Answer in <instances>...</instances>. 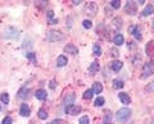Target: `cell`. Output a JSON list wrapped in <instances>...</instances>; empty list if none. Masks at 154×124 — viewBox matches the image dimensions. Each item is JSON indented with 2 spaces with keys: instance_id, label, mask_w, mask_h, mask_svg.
I'll return each instance as SVG.
<instances>
[{
  "instance_id": "obj_1",
  "label": "cell",
  "mask_w": 154,
  "mask_h": 124,
  "mask_svg": "<svg viewBox=\"0 0 154 124\" xmlns=\"http://www.w3.org/2000/svg\"><path fill=\"white\" fill-rule=\"evenodd\" d=\"M131 117V110L127 109V107H122V109H119L117 111V114H116V118H117L118 122H127Z\"/></svg>"
},
{
  "instance_id": "obj_2",
  "label": "cell",
  "mask_w": 154,
  "mask_h": 124,
  "mask_svg": "<svg viewBox=\"0 0 154 124\" xmlns=\"http://www.w3.org/2000/svg\"><path fill=\"white\" fill-rule=\"evenodd\" d=\"M64 38V35L60 32V31H50V32L46 35V40L49 42H57V41H62Z\"/></svg>"
},
{
  "instance_id": "obj_3",
  "label": "cell",
  "mask_w": 154,
  "mask_h": 124,
  "mask_svg": "<svg viewBox=\"0 0 154 124\" xmlns=\"http://www.w3.org/2000/svg\"><path fill=\"white\" fill-rule=\"evenodd\" d=\"M4 36L8 38H17L19 36V31L14 27H7L5 31H4Z\"/></svg>"
},
{
  "instance_id": "obj_4",
  "label": "cell",
  "mask_w": 154,
  "mask_h": 124,
  "mask_svg": "<svg viewBox=\"0 0 154 124\" xmlns=\"http://www.w3.org/2000/svg\"><path fill=\"white\" fill-rule=\"evenodd\" d=\"M81 106L78 105H68V106H65V113H67L68 115H77V114H80L81 113Z\"/></svg>"
},
{
  "instance_id": "obj_5",
  "label": "cell",
  "mask_w": 154,
  "mask_h": 124,
  "mask_svg": "<svg viewBox=\"0 0 154 124\" xmlns=\"http://www.w3.org/2000/svg\"><path fill=\"white\" fill-rule=\"evenodd\" d=\"M85 12H86V14H89L90 17H94L95 13L98 12V6H96V4L95 3H89L86 8H85Z\"/></svg>"
},
{
  "instance_id": "obj_6",
  "label": "cell",
  "mask_w": 154,
  "mask_h": 124,
  "mask_svg": "<svg viewBox=\"0 0 154 124\" xmlns=\"http://www.w3.org/2000/svg\"><path fill=\"white\" fill-rule=\"evenodd\" d=\"M125 10L127 12V14L134 15L135 13H136V1H127Z\"/></svg>"
},
{
  "instance_id": "obj_7",
  "label": "cell",
  "mask_w": 154,
  "mask_h": 124,
  "mask_svg": "<svg viewBox=\"0 0 154 124\" xmlns=\"http://www.w3.org/2000/svg\"><path fill=\"white\" fill-rule=\"evenodd\" d=\"M152 73H153V63H146L144 65V68H142V78L150 76Z\"/></svg>"
},
{
  "instance_id": "obj_8",
  "label": "cell",
  "mask_w": 154,
  "mask_h": 124,
  "mask_svg": "<svg viewBox=\"0 0 154 124\" xmlns=\"http://www.w3.org/2000/svg\"><path fill=\"white\" fill-rule=\"evenodd\" d=\"M64 53L72 54V55H76V54H78V49H77L73 44H68V45L64 46Z\"/></svg>"
},
{
  "instance_id": "obj_9",
  "label": "cell",
  "mask_w": 154,
  "mask_h": 124,
  "mask_svg": "<svg viewBox=\"0 0 154 124\" xmlns=\"http://www.w3.org/2000/svg\"><path fill=\"white\" fill-rule=\"evenodd\" d=\"M146 54H148L149 58L154 59V41L148 42V45H146Z\"/></svg>"
},
{
  "instance_id": "obj_10",
  "label": "cell",
  "mask_w": 154,
  "mask_h": 124,
  "mask_svg": "<svg viewBox=\"0 0 154 124\" xmlns=\"http://www.w3.org/2000/svg\"><path fill=\"white\" fill-rule=\"evenodd\" d=\"M19 114L22 115V117H28V115L31 114V109L28 105H26V104H23V105H21V109H19Z\"/></svg>"
},
{
  "instance_id": "obj_11",
  "label": "cell",
  "mask_w": 154,
  "mask_h": 124,
  "mask_svg": "<svg viewBox=\"0 0 154 124\" xmlns=\"http://www.w3.org/2000/svg\"><path fill=\"white\" fill-rule=\"evenodd\" d=\"M118 97L119 100L122 101V104H125V105H129V104L131 102V99H130V96L125 94V92H121V94H118Z\"/></svg>"
},
{
  "instance_id": "obj_12",
  "label": "cell",
  "mask_w": 154,
  "mask_h": 124,
  "mask_svg": "<svg viewBox=\"0 0 154 124\" xmlns=\"http://www.w3.org/2000/svg\"><path fill=\"white\" fill-rule=\"evenodd\" d=\"M122 65H123V64H122V61H119V60H114L113 63L110 64V68L113 69L114 72H118V71H121V69H122Z\"/></svg>"
},
{
  "instance_id": "obj_13",
  "label": "cell",
  "mask_w": 154,
  "mask_h": 124,
  "mask_svg": "<svg viewBox=\"0 0 154 124\" xmlns=\"http://www.w3.org/2000/svg\"><path fill=\"white\" fill-rule=\"evenodd\" d=\"M75 99H76V96H75V94H69V95H67L64 97V105L67 106V105H72V102L75 101Z\"/></svg>"
},
{
  "instance_id": "obj_14",
  "label": "cell",
  "mask_w": 154,
  "mask_h": 124,
  "mask_svg": "<svg viewBox=\"0 0 154 124\" xmlns=\"http://www.w3.org/2000/svg\"><path fill=\"white\" fill-rule=\"evenodd\" d=\"M123 41H125V40H123V36H122L121 33L116 35L114 38H113V42H114V45H116V46H121V45L123 44Z\"/></svg>"
},
{
  "instance_id": "obj_15",
  "label": "cell",
  "mask_w": 154,
  "mask_h": 124,
  "mask_svg": "<svg viewBox=\"0 0 154 124\" xmlns=\"http://www.w3.org/2000/svg\"><path fill=\"white\" fill-rule=\"evenodd\" d=\"M103 91V84L99 83V82H95L92 84V92L94 94H100V92Z\"/></svg>"
},
{
  "instance_id": "obj_16",
  "label": "cell",
  "mask_w": 154,
  "mask_h": 124,
  "mask_svg": "<svg viewBox=\"0 0 154 124\" xmlns=\"http://www.w3.org/2000/svg\"><path fill=\"white\" fill-rule=\"evenodd\" d=\"M153 13H154V6L153 5H146L145 9L142 10V15H144V17H148V15L153 14Z\"/></svg>"
},
{
  "instance_id": "obj_17",
  "label": "cell",
  "mask_w": 154,
  "mask_h": 124,
  "mask_svg": "<svg viewBox=\"0 0 154 124\" xmlns=\"http://www.w3.org/2000/svg\"><path fill=\"white\" fill-rule=\"evenodd\" d=\"M67 58H65L64 55H60V56H58V59H57V65L58 67H64L65 64H67Z\"/></svg>"
},
{
  "instance_id": "obj_18",
  "label": "cell",
  "mask_w": 154,
  "mask_h": 124,
  "mask_svg": "<svg viewBox=\"0 0 154 124\" xmlns=\"http://www.w3.org/2000/svg\"><path fill=\"white\" fill-rule=\"evenodd\" d=\"M28 92H30L28 88H26V87L21 88V90H19V92H18V97H19V99H26L27 96H28Z\"/></svg>"
},
{
  "instance_id": "obj_19",
  "label": "cell",
  "mask_w": 154,
  "mask_h": 124,
  "mask_svg": "<svg viewBox=\"0 0 154 124\" xmlns=\"http://www.w3.org/2000/svg\"><path fill=\"white\" fill-rule=\"evenodd\" d=\"M35 96H36V99H38V100H45L46 99V91L45 90H37Z\"/></svg>"
},
{
  "instance_id": "obj_20",
  "label": "cell",
  "mask_w": 154,
  "mask_h": 124,
  "mask_svg": "<svg viewBox=\"0 0 154 124\" xmlns=\"http://www.w3.org/2000/svg\"><path fill=\"white\" fill-rule=\"evenodd\" d=\"M112 83H113L114 90H121V88H123V82L122 81H119V79H114Z\"/></svg>"
},
{
  "instance_id": "obj_21",
  "label": "cell",
  "mask_w": 154,
  "mask_h": 124,
  "mask_svg": "<svg viewBox=\"0 0 154 124\" xmlns=\"http://www.w3.org/2000/svg\"><path fill=\"white\" fill-rule=\"evenodd\" d=\"M89 71H90L91 73L98 72V71H99V63H98V61H92L91 65L89 67Z\"/></svg>"
},
{
  "instance_id": "obj_22",
  "label": "cell",
  "mask_w": 154,
  "mask_h": 124,
  "mask_svg": "<svg viewBox=\"0 0 154 124\" xmlns=\"http://www.w3.org/2000/svg\"><path fill=\"white\" fill-rule=\"evenodd\" d=\"M0 100H1V102L3 104H9V95L7 94V92H4V94H1L0 95Z\"/></svg>"
},
{
  "instance_id": "obj_23",
  "label": "cell",
  "mask_w": 154,
  "mask_h": 124,
  "mask_svg": "<svg viewBox=\"0 0 154 124\" xmlns=\"http://www.w3.org/2000/svg\"><path fill=\"white\" fill-rule=\"evenodd\" d=\"M37 115H38V118H40V119H42V120H45V119L48 118V113H46L45 109H40V110H38Z\"/></svg>"
},
{
  "instance_id": "obj_24",
  "label": "cell",
  "mask_w": 154,
  "mask_h": 124,
  "mask_svg": "<svg viewBox=\"0 0 154 124\" xmlns=\"http://www.w3.org/2000/svg\"><path fill=\"white\" fill-rule=\"evenodd\" d=\"M113 25H114V27H118V28H121V27H122V18H121V17L113 18Z\"/></svg>"
},
{
  "instance_id": "obj_25",
  "label": "cell",
  "mask_w": 154,
  "mask_h": 124,
  "mask_svg": "<svg viewBox=\"0 0 154 124\" xmlns=\"http://www.w3.org/2000/svg\"><path fill=\"white\" fill-rule=\"evenodd\" d=\"M92 95H94V92H92V90H86L84 92V99L86 100H90L92 97Z\"/></svg>"
},
{
  "instance_id": "obj_26",
  "label": "cell",
  "mask_w": 154,
  "mask_h": 124,
  "mask_svg": "<svg viewBox=\"0 0 154 124\" xmlns=\"http://www.w3.org/2000/svg\"><path fill=\"white\" fill-rule=\"evenodd\" d=\"M92 51H94V55H96V56L102 55V49H100V46H98V45H94Z\"/></svg>"
},
{
  "instance_id": "obj_27",
  "label": "cell",
  "mask_w": 154,
  "mask_h": 124,
  "mask_svg": "<svg viewBox=\"0 0 154 124\" xmlns=\"http://www.w3.org/2000/svg\"><path fill=\"white\" fill-rule=\"evenodd\" d=\"M132 35L135 36V38H137V40H141V33H140V30H139V27H135Z\"/></svg>"
},
{
  "instance_id": "obj_28",
  "label": "cell",
  "mask_w": 154,
  "mask_h": 124,
  "mask_svg": "<svg viewBox=\"0 0 154 124\" xmlns=\"http://www.w3.org/2000/svg\"><path fill=\"white\" fill-rule=\"evenodd\" d=\"M104 102H105V101H104L103 97H98V99L95 100V106H96V107H100V106L104 105Z\"/></svg>"
},
{
  "instance_id": "obj_29",
  "label": "cell",
  "mask_w": 154,
  "mask_h": 124,
  "mask_svg": "<svg viewBox=\"0 0 154 124\" xmlns=\"http://www.w3.org/2000/svg\"><path fill=\"white\" fill-rule=\"evenodd\" d=\"M53 17H54V13L52 10H49L48 12V18L50 19V25H55V23L58 22V21H55V19H53Z\"/></svg>"
},
{
  "instance_id": "obj_30",
  "label": "cell",
  "mask_w": 154,
  "mask_h": 124,
  "mask_svg": "<svg viewBox=\"0 0 154 124\" xmlns=\"http://www.w3.org/2000/svg\"><path fill=\"white\" fill-rule=\"evenodd\" d=\"M110 6L114 8V9H118L121 6V1L119 0H113V1H110Z\"/></svg>"
},
{
  "instance_id": "obj_31",
  "label": "cell",
  "mask_w": 154,
  "mask_h": 124,
  "mask_svg": "<svg viewBox=\"0 0 154 124\" xmlns=\"http://www.w3.org/2000/svg\"><path fill=\"white\" fill-rule=\"evenodd\" d=\"M110 113L108 111V113H105V115H104V120H103V124H109L110 123Z\"/></svg>"
},
{
  "instance_id": "obj_32",
  "label": "cell",
  "mask_w": 154,
  "mask_h": 124,
  "mask_svg": "<svg viewBox=\"0 0 154 124\" xmlns=\"http://www.w3.org/2000/svg\"><path fill=\"white\" fill-rule=\"evenodd\" d=\"M82 26L85 27V28H87V30H90L91 27H92V25H91V22L89 21V19H85V21L82 22Z\"/></svg>"
},
{
  "instance_id": "obj_33",
  "label": "cell",
  "mask_w": 154,
  "mask_h": 124,
  "mask_svg": "<svg viewBox=\"0 0 154 124\" xmlns=\"http://www.w3.org/2000/svg\"><path fill=\"white\" fill-rule=\"evenodd\" d=\"M80 124H90V120H89L87 117H82L80 118Z\"/></svg>"
},
{
  "instance_id": "obj_34",
  "label": "cell",
  "mask_w": 154,
  "mask_h": 124,
  "mask_svg": "<svg viewBox=\"0 0 154 124\" xmlns=\"http://www.w3.org/2000/svg\"><path fill=\"white\" fill-rule=\"evenodd\" d=\"M26 56L28 58V59H30L31 61H35V60H36V58H35V55H33V53H28V54H26Z\"/></svg>"
},
{
  "instance_id": "obj_35",
  "label": "cell",
  "mask_w": 154,
  "mask_h": 124,
  "mask_svg": "<svg viewBox=\"0 0 154 124\" xmlns=\"http://www.w3.org/2000/svg\"><path fill=\"white\" fill-rule=\"evenodd\" d=\"M3 124H12V118L10 117H5L3 119Z\"/></svg>"
},
{
  "instance_id": "obj_36",
  "label": "cell",
  "mask_w": 154,
  "mask_h": 124,
  "mask_svg": "<svg viewBox=\"0 0 154 124\" xmlns=\"http://www.w3.org/2000/svg\"><path fill=\"white\" fill-rule=\"evenodd\" d=\"M49 87L52 88V90H54V88H55V81H54V79H52V81H50V84H49Z\"/></svg>"
},
{
  "instance_id": "obj_37",
  "label": "cell",
  "mask_w": 154,
  "mask_h": 124,
  "mask_svg": "<svg viewBox=\"0 0 154 124\" xmlns=\"http://www.w3.org/2000/svg\"><path fill=\"white\" fill-rule=\"evenodd\" d=\"M110 53H112V56H118V53H117V50L116 49H112Z\"/></svg>"
},
{
  "instance_id": "obj_38",
  "label": "cell",
  "mask_w": 154,
  "mask_h": 124,
  "mask_svg": "<svg viewBox=\"0 0 154 124\" xmlns=\"http://www.w3.org/2000/svg\"><path fill=\"white\" fill-rule=\"evenodd\" d=\"M62 123V120H60V119H55V120H53L52 123H50V124H60Z\"/></svg>"
},
{
  "instance_id": "obj_39",
  "label": "cell",
  "mask_w": 154,
  "mask_h": 124,
  "mask_svg": "<svg viewBox=\"0 0 154 124\" xmlns=\"http://www.w3.org/2000/svg\"><path fill=\"white\" fill-rule=\"evenodd\" d=\"M72 3L75 4V5H78V4H80V3H82V1H81V0H73Z\"/></svg>"
},
{
  "instance_id": "obj_40",
  "label": "cell",
  "mask_w": 154,
  "mask_h": 124,
  "mask_svg": "<svg viewBox=\"0 0 154 124\" xmlns=\"http://www.w3.org/2000/svg\"><path fill=\"white\" fill-rule=\"evenodd\" d=\"M127 46H129V48H131V49H134V48H135L134 42H129V44H127Z\"/></svg>"
},
{
  "instance_id": "obj_41",
  "label": "cell",
  "mask_w": 154,
  "mask_h": 124,
  "mask_svg": "<svg viewBox=\"0 0 154 124\" xmlns=\"http://www.w3.org/2000/svg\"><path fill=\"white\" fill-rule=\"evenodd\" d=\"M135 27H136V26H131V27H130V28H129V31H130V33H132V32H134V30H135Z\"/></svg>"
},
{
  "instance_id": "obj_42",
  "label": "cell",
  "mask_w": 154,
  "mask_h": 124,
  "mask_svg": "<svg viewBox=\"0 0 154 124\" xmlns=\"http://www.w3.org/2000/svg\"><path fill=\"white\" fill-rule=\"evenodd\" d=\"M153 124H154V120H153Z\"/></svg>"
}]
</instances>
